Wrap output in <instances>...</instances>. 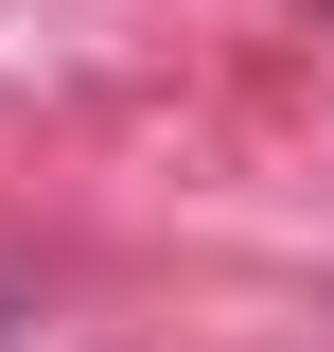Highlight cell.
<instances>
[{"label": "cell", "mask_w": 334, "mask_h": 352, "mask_svg": "<svg viewBox=\"0 0 334 352\" xmlns=\"http://www.w3.org/2000/svg\"><path fill=\"white\" fill-rule=\"evenodd\" d=\"M317 18H334V0H317Z\"/></svg>", "instance_id": "6da1fadb"}]
</instances>
